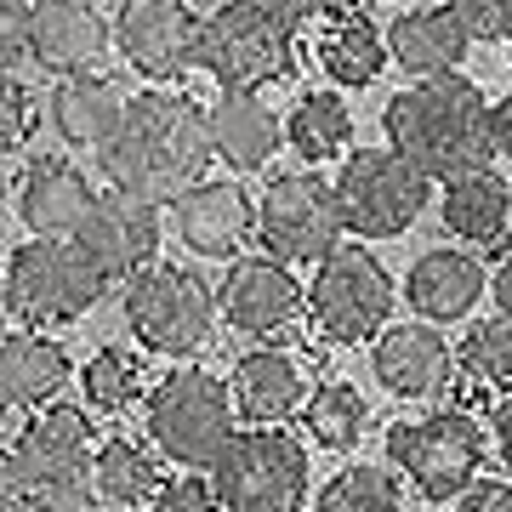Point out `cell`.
Instances as JSON below:
<instances>
[{
	"mask_svg": "<svg viewBox=\"0 0 512 512\" xmlns=\"http://www.w3.org/2000/svg\"><path fill=\"white\" fill-rule=\"evenodd\" d=\"M211 126L183 86H143L131 97L126 131L103 154V177L148 205H177L211 171Z\"/></svg>",
	"mask_w": 512,
	"mask_h": 512,
	"instance_id": "obj_1",
	"label": "cell"
},
{
	"mask_svg": "<svg viewBox=\"0 0 512 512\" xmlns=\"http://www.w3.org/2000/svg\"><path fill=\"white\" fill-rule=\"evenodd\" d=\"M382 137L427 183H450L490 160V97L467 74L416 80L399 97H387Z\"/></svg>",
	"mask_w": 512,
	"mask_h": 512,
	"instance_id": "obj_2",
	"label": "cell"
},
{
	"mask_svg": "<svg viewBox=\"0 0 512 512\" xmlns=\"http://www.w3.org/2000/svg\"><path fill=\"white\" fill-rule=\"evenodd\" d=\"M143 433L148 450L171 461L177 473H211L217 456L228 450V439L239 433L228 376L194 365V359L171 365L143 399Z\"/></svg>",
	"mask_w": 512,
	"mask_h": 512,
	"instance_id": "obj_3",
	"label": "cell"
},
{
	"mask_svg": "<svg viewBox=\"0 0 512 512\" xmlns=\"http://www.w3.org/2000/svg\"><path fill=\"white\" fill-rule=\"evenodd\" d=\"M200 69L222 92H262L302 69L296 18L279 0H217L200 18Z\"/></svg>",
	"mask_w": 512,
	"mask_h": 512,
	"instance_id": "obj_4",
	"label": "cell"
},
{
	"mask_svg": "<svg viewBox=\"0 0 512 512\" xmlns=\"http://www.w3.org/2000/svg\"><path fill=\"white\" fill-rule=\"evenodd\" d=\"M120 319H126L137 353L177 359V365L211 348V336L222 325L217 291L183 262H154L143 274H131L126 296H120Z\"/></svg>",
	"mask_w": 512,
	"mask_h": 512,
	"instance_id": "obj_5",
	"label": "cell"
},
{
	"mask_svg": "<svg viewBox=\"0 0 512 512\" xmlns=\"http://www.w3.org/2000/svg\"><path fill=\"white\" fill-rule=\"evenodd\" d=\"M382 444H387V467H393L427 507L461 501V495L478 484V467H484V421H478L473 410H461V404L387 421Z\"/></svg>",
	"mask_w": 512,
	"mask_h": 512,
	"instance_id": "obj_6",
	"label": "cell"
},
{
	"mask_svg": "<svg viewBox=\"0 0 512 512\" xmlns=\"http://www.w3.org/2000/svg\"><path fill=\"white\" fill-rule=\"evenodd\" d=\"M109 279L97 274V262L74 239H23L6 256L0 274V302L12 319H23V330H57L74 325L103 302Z\"/></svg>",
	"mask_w": 512,
	"mask_h": 512,
	"instance_id": "obj_7",
	"label": "cell"
},
{
	"mask_svg": "<svg viewBox=\"0 0 512 512\" xmlns=\"http://www.w3.org/2000/svg\"><path fill=\"white\" fill-rule=\"evenodd\" d=\"M399 285L387 262L365 245H336L325 262H313L308 279V325L325 348H359L376 342L393 319Z\"/></svg>",
	"mask_w": 512,
	"mask_h": 512,
	"instance_id": "obj_8",
	"label": "cell"
},
{
	"mask_svg": "<svg viewBox=\"0 0 512 512\" xmlns=\"http://www.w3.org/2000/svg\"><path fill=\"white\" fill-rule=\"evenodd\" d=\"M211 490L222 512H296L308 501V444L285 427H245L211 467Z\"/></svg>",
	"mask_w": 512,
	"mask_h": 512,
	"instance_id": "obj_9",
	"label": "cell"
},
{
	"mask_svg": "<svg viewBox=\"0 0 512 512\" xmlns=\"http://www.w3.org/2000/svg\"><path fill=\"white\" fill-rule=\"evenodd\" d=\"M348 234L342 205H336V183L319 177L313 165L302 171H279L274 183L256 194V245L296 268V262H325Z\"/></svg>",
	"mask_w": 512,
	"mask_h": 512,
	"instance_id": "obj_10",
	"label": "cell"
},
{
	"mask_svg": "<svg viewBox=\"0 0 512 512\" xmlns=\"http://www.w3.org/2000/svg\"><path fill=\"white\" fill-rule=\"evenodd\" d=\"M427 177L393 154V148H353L336 171V205L353 239H399L416 228L427 205Z\"/></svg>",
	"mask_w": 512,
	"mask_h": 512,
	"instance_id": "obj_11",
	"label": "cell"
},
{
	"mask_svg": "<svg viewBox=\"0 0 512 512\" xmlns=\"http://www.w3.org/2000/svg\"><path fill=\"white\" fill-rule=\"evenodd\" d=\"M114 52L143 86H183L200 69V18L183 0H120Z\"/></svg>",
	"mask_w": 512,
	"mask_h": 512,
	"instance_id": "obj_12",
	"label": "cell"
},
{
	"mask_svg": "<svg viewBox=\"0 0 512 512\" xmlns=\"http://www.w3.org/2000/svg\"><path fill=\"white\" fill-rule=\"evenodd\" d=\"M217 313L222 325L245 336V342H279L308 319V291L296 285V274L274 256H234L228 274L217 285Z\"/></svg>",
	"mask_w": 512,
	"mask_h": 512,
	"instance_id": "obj_13",
	"label": "cell"
},
{
	"mask_svg": "<svg viewBox=\"0 0 512 512\" xmlns=\"http://www.w3.org/2000/svg\"><path fill=\"white\" fill-rule=\"evenodd\" d=\"M97 427L86 404H46L12 433V461L29 490H80L92 478Z\"/></svg>",
	"mask_w": 512,
	"mask_h": 512,
	"instance_id": "obj_14",
	"label": "cell"
},
{
	"mask_svg": "<svg viewBox=\"0 0 512 512\" xmlns=\"http://www.w3.org/2000/svg\"><path fill=\"white\" fill-rule=\"evenodd\" d=\"M160 239H165L160 205L137 200V194H120V188H103L74 245L92 256L103 279L126 285L131 274H143V268L160 262Z\"/></svg>",
	"mask_w": 512,
	"mask_h": 512,
	"instance_id": "obj_15",
	"label": "cell"
},
{
	"mask_svg": "<svg viewBox=\"0 0 512 512\" xmlns=\"http://www.w3.org/2000/svg\"><path fill=\"white\" fill-rule=\"evenodd\" d=\"M370 370H376V387L393 393L404 404H433L456 387V348L439 325L427 319H410V325H387L376 336V353H370Z\"/></svg>",
	"mask_w": 512,
	"mask_h": 512,
	"instance_id": "obj_16",
	"label": "cell"
},
{
	"mask_svg": "<svg viewBox=\"0 0 512 512\" xmlns=\"http://www.w3.org/2000/svg\"><path fill=\"white\" fill-rule=\"evenodd\" d=\"M131 97L126 80L120 74H63L52 86V97H46V120H52L57 143L69 148V154H109L114 137L126 131V114H131Z\"/></svg>",
	"mask_w": 512,
	"mask_h": 512,
	"instance_id": "obj_17",
	"label": "cell"
},
{
	"mask_svg": "<svg viewBox=\"0 0 512 512\" xmlns=\"http://www.w3.org/2000/svg\"><path fill=\"white\" fill-rule=\"evenodd\" d=\"M313 370L296 348H279V342H262V348H245L228 370V393H234V416L251 421V427H285L291 416H302V404L313 393Z\"/></svg>",
	"mask_w": 512,
	"mask_h": 512,
	"instance_id": "obj_18",
	"label": "cell"
},
{
	"mask_svg": "<svg viewBox=\"0 0 512 512\" xmlns=\"http://www.w3.org/2000/svg\"><path fill=\"white\" fill-rule=\"evenodd\" d=\"M171 234L194 256L234 262L245 251V239H256V200L245 194L239 177H205L171 205Z\"/></svg>",
	"mask_w": 512,
	"mask_h": 512,
	"instance_id": "obj_19",
	"label": "cell"
},
{
	"mask_svg": "<svg viewBox=\"0 0 512 512\" xmlns=\"http://www.w3.org/2000/svg\"><path fill=\"white\" fill-rule=\"evenodd\" d=\"M114 52V23L92 0H29V57L40 69L92 74Z\"/></svg>",
	"mask_w": 512,
	"mask_h": 512,
	"instance_id": "obj_20",
	"label": "cell"
},
{
	"mask_svg": "<svg viewBox=\"0 0 512 512\" xmlns=\"http://www.w3.org/2000/svg\"><path fill=\"white\" fill-rule=\"evenodd\" d=\"M404 302L416 308V319L427 325H461V319H473V308L490 296V268H484V256L467 251V245H433V251H421L410 262V274H404Z\"/></svg>",
	"mask_w": 512,
	"mask_h": 512,
	"instance_id": "obj_21",
	"label": "cell"
},
{
	"mask_svg": "<svg viewBox=\"0 0 512 512\" xmlns=\"http://www.w3.org/2000/svg\"><path fill=\"white\" fill-rule=\"evenodd\" d=\"M97 205V183L74 160L40 154L23 165L18 177V222L29 228V239H80L86 217Z\"/></svg>",
	"mask_w": 512,
	"mask_h": 512,
	"instance_id": "obj_22",
	"label": "cell"
},
{
	"mask_svg": "<svg viewBox=\"0 0 512 512\" xmlns=\"http://www.w3.org/2000/svg\"><path fill=\"white\" fill-rule=\"evenodd\" d=\"M205 126H211V154H217L234 177H256L268 171V160L285 143V120L262 92H222L211 109H205Z\"/></svg>",
	"mask_w": 512,
	"mask_h": 512,
	"instance_id": "obj_23",
	"label": "cell"
},
{
	"mask_svg": "<svg viewBox=\"0 0 512 512\" xmlns=\"http://www.w3.org/2000/svg\"><path fill=\"white\" fill-rule=\"evenodd\" d=\"M69 382H74V359L57 336H46V330H6V342H0V404L6 410L35 416V410L63 399Z\"/></svg>",
	"mask_w": 512,
	"mask_h": 512,
	"instance_id": "obj_24",
	"label": "cell"
},
{
	"mask_svg": "<svg viewBox=\"0 0 512 512\" xmlns=\"http://www.w3.org/2000/svg\"><path fill=\"white\" fill-rule=\"evenodd\" d=\"M473 40L461 35V23L444 6H404L387 23V57L416 80H439V74H461Z\"/></svg>",
	"mask_w": 512,
	"mask_h": 512,
	"instance_id": "obj_25",
	"label": "cell"
},
{
	"mask_svg": "<svg viewBox=\"0 0 512 512\" xmlns=\"http://www.w3.org/2000/svg\"><path fill=\"white\" fill-rule=\"evenodd\" d=\"M439 222L473 251V245H501L512 228V188L501 171L478 165V171H461L450 177L439 194Z\"/></svg>",
	"mask_w": 512,
	"mask_h": 512,
	"instance_id": "obj_26",
	"label": "cell"
},
{
	"mask_svg": "<svg viewBox=\"0 0 512 512\" xmlns=\"http://www.w3.org/2000/svg\"><path fill=\"white\" fill-rule=\"evenodd\" d=\"M160 461L148 444H137L131 433H109L97 439V456H92V478L86 490L97 495V507H114V512H143L160 490Z\"/></svg>",
	"mask_w": 512,
	"mask_h": 512,
	"instance_id": "obj_27",
	"label": "cell"
},
{
	"mask_svg": "<svg viewBox=\"0 0 512 512\" xmlns=\"http://www.w3.org/2000/svg\"><path fill=\"white\" fill-rule=\"evenodd\" d=\"M285 143L302 165H325V160H348L353 143V109L336 92H302L296 109L285 114Z\"/></svg>",
	"mask_w": 512,
	"mask_h": 512,
	"instance_id": "obj_28",
	"label": "cell"
},
{
	"mask_svg": "<svg viewBox=\"0 0 512 512\" xmlns=\"http://www.w3.org/2000/svg\"><path fill=\"white\" fill-rule=\"evenodd\" d=\"M319 69H325L330 86H342V92L376 86V74L387 69V35L370 18L348 12L342 23H330L325 40H319Z\"/></svg>",
	"mask_w": 512,
	"mask_h": 512,
	"instance_id": "obj_29",
	"label": "cell"
},
{
	"mask_svg": "<svg viewBox=\"0 0 512 512\" xmlns=\"http://www.w3.org/2000/svg\"><path fill=\"white\" fill-rule=\"evenodd\" d=\"M302 433L330 456H348L370 433V399L353 382H319L302 404Z\"/></svg>",
	"mask_w": 512,
	"mask_h": 512,
	"instance_id": "obj_30",
	"label": "cell"
},
{
	"mask_svg": "<svg viewBox=\"0 0 512 512\" xmlns=\"http://www.w3.org/2000/svg\"><path fill=\"white\" fill-rule=\"evenodd\" d=\"M74 387H80V399L92 416H126L137 404L148 399V376H143V353L131 348H97L86 365L74 370Z\"/></svg>",
	"mask_w": 512,
	"mask_h": 512,
	"instance_id": "obj_31",
	"label": "cell"
},
{
	"mask_svg": "<svg viewBox=\"0 0 512 512\" xmlns=\"http://www.w3.org/2000/svg\"><path fill=\"white\" fill-rule=\"evenodd\" d=\"M313 512H404V490L376 461H348L342 473H330L319 484Z\"/></svg>",
	"mask_w": 512,
	"mask_h": 512,
	"instance_id": "obj_32",
	"label": "cell"
},
{
	"mask_svg": "<svg viewBox=\"0 0 512 512\" xmlns=\"http://www.w3.org/2000/svg\"><path fill=\"white\" fill-rule=\"evenodd\" d=\"M456 365L484 393H512V319L507 313L467 325V342L456 348Z\"/></svg>",
	"mask_w": 512,
	"mask_h": 512,
	"instance_id": "obj_33",
	"label": "cell"
},
{
	"mask_svg": "<svg viewBox=\"0 0 512 512\" xmlns=\"http://www.w3.org/2000/svg\"><path fill=\"white\" fill-rule=\"evenodd\" d=\"M35 126H40V97L23 86L18 74H0V154L29 148Z\"/></svg>",
	"mask_w": 512,
	"mask_h": 512,
	"instance_id": "obj_34",
	"label": "cell"
},
{
	"mask_svg": "<svg viewBox=\"0 0 512 512\" xmlns=\"http://www.w3.org/2000/svg\"><path fill=\"white\" fill-rule=\"evenodd\" d=\"M444 12L461 23L473 46H501L512 40V0H444Z\"/></svg>",
	"mask_w": 512,
	"mask_h": 512,
	"instance_id": "obj_35",
	"label": "cell"
},
{
	"mask_svg": "<svg viewBox=\"0 0 512 512\" xmlns=\"http://www.w3.org/2000/svg\"><path fill=\"white\" fill-rule=\"evenodd\" d=\"M143 512H222V501H217V490H211L205 473H177L154 490V501Z\"/></svg>",
	"mask_w": 512,
	"mask_h": 512,
	"instance_id": "obj_36",
	"label": "cell"
},
{
	"mask_svg": "<svg viewBox=\"0 0 512 512\" xmlns=\"http://www.w3.org/2000/svg\"><path fill=\"white\" fill-rule=\"evenodd\" d=\"M35 63L29 57V0H0V74Z\"/></svg>",
	"mask_w": 512,
	"mask_h": 512,
	"instance_id": "obj_37",
	"label": "cell"
},
{
	"mask_svg": "<svg viewBox=\"0 0 512 512\" xmlns=\"http://www.w3.org/2000/svg\"><path fill=\"white\" fill-rule=\"evenodd\" d=\"M23 512H103V507H97V495L80 484V490H29Z\"/></svg>",
	"mask_w": 512,
	"mask_h": 512,
	"instance_id": "obj_38",
	"label": "cell"
},
{
	"mask_svg": "<svg viewBox=\"0 0 512 512\" xmlns=\"http://www.w3.org/2000/svg\"><path fill=\"white\" fill-rule=\"evenodd\" d=\"M456 512H512V478H478Z\"/></svg>",
	"mask_w": 512,
	"mask_h": 512,
	"instance_id": "obj_39",
	"label": "cell"
},
{
	"mask_svg": "<svg viewBox=\"0 0 512 512\" xmlns=\"http://www.w3.org/2000/svg\"><path fill=\"white\" fill-rule=\"evenodd\" d=\"M490 450H495V461L507 467V478H512V393H501V399L490 404Z\"/></svg>",
	"mask_w": 512,
	"mask_h": 512,
	"instance_id": "obj_40",
	"label": "cell"
},
{
	"mask_svg": "<svg viewBox=\"0 0 512 512\" xmlns=\"http://www.w3.org/2000/svg\"><path fill=\"white\" fill-rule=\"evenodd\" d=\"M23 501H29V484H23L12 450H0V512H23Z\"/></svg>",
	"mask_w": 512,
	"mask_h": 512,
	"instance_id": "obj_41",
	"label": "cell"
},
{
	"mask_svg": "<svg viewBox=\"0 0 512 512\" xmlns=\"http://www.w3.org/2000/svg\"><path fill=\"white\" fill-rule=\"evenodd\" d=\"M490 154L495 160H512V92L501 103H490Z\"/></svg>",
	"mask_w": 512,
	"mask_h": 512,
	"instance_id": "obj_42",
	"label": "cell"
},
{
	"mask_svg": "<svg viewBox=\"0 0 512 512\" xmlns=\"http://www.w3.org/2000/svg\"><path fill=\"white\" fill-rule=\"evenodd\" d=\"M279 6H285L296 23L302 18H348V12H359V0H279Z\"/></svg>",
	"mask_w": 512,
	"mask_h": 512,
	"instance_id": "obj_43",
	"label": "cell"
},
{
	"mask_svg": "<svg viewBox=\"0 0 512 512\" xmlns=\"http://www.w3.org/2000/svg\"><path fill=\"white\" fill-rule=\"evenodd\" d=\"M490 296H495V308L512 319V245L501 251V262L490 268Z\"/></svg>",
	"mask_w": 512,
	"mask_h": 512,
	"instance_id": "obj_44",
	"label": "cell"
},
{
	"mask_svg": "<svg viewBox=\"0 0 512 512\" xmlns=\"http://www.w3.org/2000/svg\"><path fill=\"white\" fill-rule=\"evenodd\" d=\"M6 194H12V177H6V165H0V205H6Z\"/></svg>",
	"mask_w": 512,
	"mask_h": 512,
	"instance_id": "obj_45",
	"label": "cell"
},
{
	"mask_svg": "<svg viewBox=\"0 0 512 512\" xmlns=\"http://www.w3.org/2000/svg\"><path fill=\"white\" fill-rule=\"evenodd\" d=\"M0 342H6V302H0Z\"/></svg>",
	"mask_w": 512,
	"mask_h": 512,
	"instance_id": "obj_46",
	"label": "cell"
},
{
	"mask_svg": "<svg viewBox=\"0 0 512 512\" xmlns=\"http://www.w3.org/2000/svg\"><path fill=\"white\" fill-rule=\"evenodd\" d=\"M92 6H120V0H92Z\"/></svg>",
	"mask_w": 512,
	"mask_h": 512,
	"instance_id": "obj_47",
	"label": "cell"
},
{
	"mask_svg": "<svg viewBox=\"0 0 512 512\" xmlns=\"http://www.w3.org/2000/svg\"><path fill=\"white\" fill-rule=\"evenodd\" d=\"M0 274H6V251H0Z\"/></svg>",
	"mask_w": 512,
	"mask_h": 512,
	"instance_id": "obj_48",
	"label": "cell"
},
{
	"mask_svg": "<svg viewBox=\"0 0 512 512\" xmlns=\"http://www.w3.org/2000/svg\"><path fill=\"white\" fill-rule=\"evenodd\" d=\"M183 6H205V0H183Z\"/></svg>",
	"mask_w": 512,
	"mask_h": 512,
	"instance_id": "obj_49",
	"label": "cell"
},
{
	"mask_svg": "<svg viewBox=\"0 0 512 512\" xmlns=\"http://www.w3.org/2000/svg\"><path fill=\"white\" fill-rule=\"evenodd\" d=\"M393 6H410V0H393Z\"/></svg>",
	"mask_w": 512,
	"mask_h": 512,
	"instance_id": "obj_50",
	"label": "cell"
},
{
	"mask_svg": "<svg viewBox=\"0 0 512 512\" xmlns=\"http://www.w3.org/2000/svg\"><path fill=\"white\" fill-rule=\"evenodd\" d=\"M0 421H6V404H0Z\"/></svg>",
	"mask_w": 512,
	"mask_h": 512,
	"instance_id": "obj_51",
	"label": "cell"
},
{
	"mask_svg": "<svg viewBox=\"0 0 512 512\" xmlns=\"http://www.w3.org/2000/svg\"><path fill=\"white\" fill-rule=\"evenodd\" d=\"M427 512H444V507H427Z\"/></svg>",
	"mask_w": 512,
	"mask_h": 512,
	"instance_id": "obj_52",
	"label": "cell"
},
{
	"mask_svg": "<svg viewBox=\"0 0 512 512\" xmlns=\"http://www.w3.org/2000/svg\"><path fill=\"white\" fill-rule=\"evenodd\" d=\"M507 46H512V40H507Z\"/></svg>",
	"mask_w": 512,
	"mask_h": 512,
	"instance_id": "obj_53",
	"label": "cell"
}]
</instances>
